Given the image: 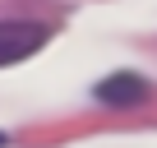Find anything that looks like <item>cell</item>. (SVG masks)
<instances>
[{
	"label": "cell",
	"instance_id": "obj_1",
	"mask_svg": "<svg viewBox=\"0 0 157 148\" xmlns=\"http://www.w3.org/2000/svg\"><path fill=\"white\" fill-rule=\"evenodd\" d=\"M93 97L102 107H111V111H134V107H143L152 97V84L143 79V74H134V69H116V74H106V79L93 88Z\"/></svg>",
	"mask_w": 157,
	"mask_h": 148
},
{
	"label": "cell",
	"instance_id": "obj_2",
	"mask_svg": "<svg viewBox=\"0 0 157 148\" xmlns=\"http://www.w3.org/2000/svg\"><path fill=\"white\" fill-rule=\"evenodd\" d=\"M46 46V28L28 19H5L0 23V65H19Z\"/></svg>",
	"mask_w": 157,
	"mask_h": 148
},
{
	"label": "cell",
	"instance_id": "obj_3",
	"mask_svg": "<svg viewBox=\"0 0 157 148\" xmlns=\"http://www.w3.org/2000/svg\"><path fill=\"white\" fill-rule=\"evenodd\" d=\"M5 143H10V139H5V134H0V148H5Z\"/></svg>",
	"mask_w": 157,
	"mask_h": 148
}]
</instances>
